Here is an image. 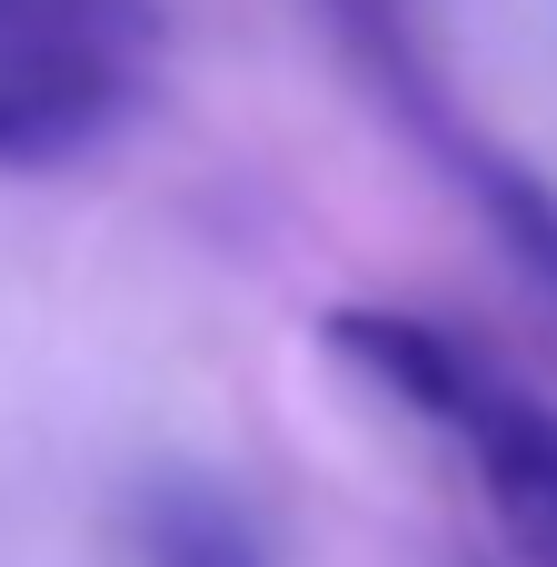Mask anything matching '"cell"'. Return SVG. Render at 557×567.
Instances as JSON below:
<instances>
[{
	"label": "cell",
	"mask_w": 557,
	"mask_h": 567,
	"mask_svg": "<svg viewBox=\"0 0 557 567\" xmlns=\"http://www.w3.org/2000/svg\"><path fill=\"white\" fill-rule=\"evenodd\" d=\"M319 339L369 389H389L399 409H419L429 429H448L478 458L508 548L528 567H557V409L548 399H528L488 349H468L458 329L409 319V309H329Z\"/></svg>",
	"instance_id": "obj_1"
},
{
	"label": "cell",
	"mask_w": 557,
	"mask_h": 567,
	"mask_svg": "<svg viewBox=\"0 0 557 567\" xmlns=\"http://www.w3.org/2000/svg\"><path fill=\"white\" fill-rule=\"evenodd\" d=\"M319 10H329V30H339L349 70L379 90V110L439 159V179L488 219V239L508 249V269L557 309V189L518 159V150H498V140L458 110V90L439 80V60H429L409 0H319Z\"/></svg>",
	"instance_id": "obj_3"
},
{
	"label": "cell",
	"mask_w": 557,
	"mask_h": 567,
	"mask_svg": "<svg viewBox=\"0 0 557 567\" xmlns=\"http://www.w3.org/2000/svg\"><path fill=\"white\" fill-rule=\"evenodd\" d=\"M130 548L140 567H279L269 528L249 518V498L209 468H159L130 498Z\"/></svg>",
	"instance_id": "obj_4"
},
{
	"label": "cell",
	"mask_w": 557,
	"mask_h": 567,
	"mask_svg": "<svg viewBox=\"0 0 557 567\" xmlns=\"http://www.w3.org/2000/svg\"><path fill=\"white\" fill-rule=\"evenodd\" d=\"M159 70V0H0V169L110 150Z\"/></svg>",
	"instance_id": "obj_2"
}]
</instances>
